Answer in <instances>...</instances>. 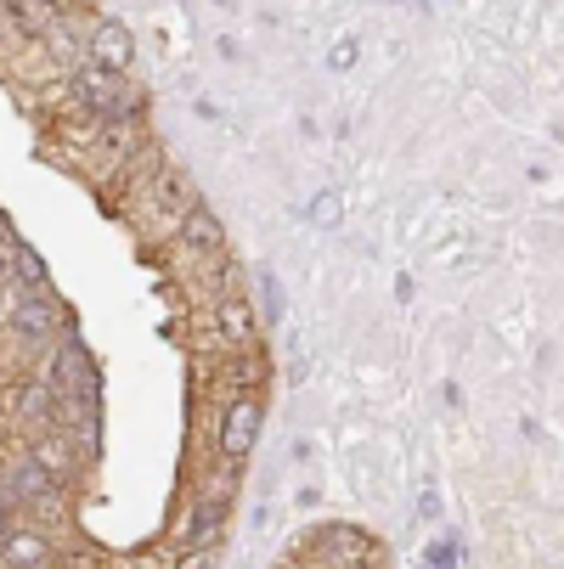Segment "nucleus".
Instances as JSON below:
<instances>
[{
  "mask_svg": "<svg viewBox=\"0 0 564 569\" xmlns=\"http://www.w3.org/2000/svg\"><path fill=\"white\" fill-rule=\"evenodd\" d=\"M215 7H231V0H215Z\"/></svg>",
  "mask_w": 564,
  "mask_h": 569,
  "instance_id": "obj_21",
  "label": "nucleus"
},
{
  "mask_svg": "<svg viewBox=\"0 0 564 569\" xmlns=\"http://www.w3.org/2000/svg\"><path fill=\"white\" fill-rule=\"evenodd\" d=\"M7 328H12L23 345H46V339L57 333V305H51L46 293H23L18 310L7 316Z\"/></svg>",
  "mask_w": 564,
  "mask_h": 569,
  "instance_id": "obj_8",
  "label": "nucleus"
},
{
  "mask_svg": "<svg viewBox=\"0 0 564 569\" xmlns=\"http://www.w3.org/2000/svg\"><path fill=\"white\" fill-rule=\"evenodd\" d=\"M91 62L108 68V73H130V62H136V34H130L119 18H102V23L91 29Z\"/></svg>",
  "mask_w": 564,
  "mask_h": 569,
  "instance_id": "obj_4",
  "label": "nucleus"
},
{
  "mask_svg": "<svg viewBox=\"0 0 564 569\" xmlns=\"http://www.w3.org/2000/svg\"><path fill=\"white\" fill-rule=\"evenodd\" d=\"M215 333L231 345V350H249L255 333H260V321H255V305L244 293H220L215 299Z\"/></svg>",
  "mask_w": 564,
  "mask_h": 569,
  "instance_id": "obj_5",
  "label": "nucleus"
},
{
  "mask_svg": "<svg viewBox=\"0 0 564 569\" xmlns=\"http://www.w3.org/2000/svg\"><path fill=\"white\" fill-rule=\"evenodd\" d=\"M255 440H260V400L244 395V400L226 406V418H220V429H215V446H220V457L237 468V462H249Z\"/></svg>",
  "mask_w": 564,
  "mask_h": 569,
  "instance_id": "obj_1",
  "label": "nucleus"
},
{
  "mask_svg": "<svg viewBox=\"0 0 564 569\" xmlns=\"http://www.w3.org/2000/svg\"><path fill=\"white\" fill-rule=\"evenodd\" d=\"M7 282H12V260L0 254V293H7Z\"/></svg>",
  "mask_w": 564,
  "mask_h": 569,
  "instance_id": "obj_20",
  "label": "nucleus"
},
{
  "mask_svg": "<svg viewBox=\"0 0 564 569\" xmlns=\"http://www.w3.org/2000/svg\"><path fill=\"white\" fill-rule=\"evenodd\" d=\"M18 423H29L34 435L62 429V395H57L46 378H29V383L18 389Z\"/></svg>",
  "mask_w": 564,
  "mask_h": 569,
  "instance_id": "obj_6",
  "label": "nucleus"
},
{
  "mask_svg": "<svg viewBox=\"0 0 564 569\" xmlns=\"http://www.w3.org/2000/svg\"><path fill=\"white\" fill-rule=\"evenodd\" d=\"M29 457H34V462H40V468H46L51 479H68V473L79 468V451H73V446H68V440H62L57 429H46V435H34V446H29Z\"/></svg>",
  "mask_w": 564,
  "mask_h": 569,
  "instance_id": "obj_11",
  "label": "nucleus"
},
{
  "mask_svg": "<svg viewBox=\"0 0 564 569\" xmlns=\"http://www.w3.org/2000/svg\"><path fill=\"white\" fill-rule=\"evenodd\" d=\"M51 536L40 530H7V541H0V563L7 569H51Z\"/></svg>",
  "mask_w": 564,
  "mask_h": 569,
  "instance_id": "obj_10",
  "label": "nucleus"
},
{
  "mask_svg": "<svg viewBox=\"0 0 564 569\" xmlns=\"http://www.w3.org/2000/svg\"><path fill=\"white\" fill-rule=\"evenodd\" d=\"M187 198H192V192H187V181H181L176 170H158V181H152V209L170 214V209H187Z\"/></svg>",
  "mask_w": 564,
  "mask_h": 569,
  "instance_id": "obj_15",
  "label": "nucleus"
},
{
  "mask_svg": "<svg viewBox=\"0 0 564 569\" xmlns=\"http://www.w3.org/2000/svg\"><path fill=\"white\" fill-rule=\"evenodd\" d=\"M51 497H57V479L34 457L12 462V502H51Z\"/></svg>",
  "mask_w": 564,
  "mask_h": 569,
  "instance_id": "obj_12",
  "label": "nucleus"
},
{
  "mask_svg": "<svg viewBox=\"0 0 564 569\" xmlns=\"http://www.w3.org/2000/svg\"><path fill=\"white\" fill-rule=\"evenodd\" d=\"M7 530H12V508H7V497H0V541H7Z\"/></svg>",
  "mask_w": 564,
  "mask_h": 569,
  "instance_id": "obj_19",
  "label": "nucleus"
},
{
  "mask_svg": "<svg viewBox=\"0 0 564 569\" xmlns=\"http://www.w3.org/2000/svg\"><path fill=\"white\" fill-rule=\"evenodd\" d=\"M12 282L23 288V293H46V260L34 254V249H12Z\"/></svg>",
  "mask_w": 564,
  "mask_h": 569,
  "instance_id": "obj_14",
  "label": "nucleus"
},
{
  "mask_svg": "<svg viewBox=\"0 0 564 569\" xmlns=\"http://www.w3.org/2000/svg\"><path fill=\"white\" fill-rule=\"evenodd\" d=\"M176 242H181L187 254H209V260H220V254H226V226L215 220L209 203H187L181 220H176Z\"/></svg>",
  "mask_w": 564,
  "mask_h": 569,
  "instance_id": "obj_2",
  "label": "nucleus"
},
{
  "mask_svg": "<svg viewBox=\"0 0 564 569\" xmlns=\"http://www.w3.org/2000/svg\"><path fill=\"white\" fill-rule=\"evenodd\" d=\"M68 91H73V102H79V108L102 113V108H113V102H119V97H125L130 86H125V73H108V68L86 62V68L73 73V86H68Z\"/></svg>",
  "mask_w": 564,
  "mask_h": 569,
  "instance_id": "obj_7",
  "label": "nucleus"
},
{
  "mask_svg": "<svg viewBox=\"0 0 564 569\" xmlns=\"http://www.w3.org/2000/svg\"><path fill=\"white\" fill-rule=\"evenodd\" d=\"M356 57H362V46H356V40H339V46L328 51V68H334V73H350Z\"/></svg>",
  "mask_w": 564,
  "mask_h": 569,
  "instance_id": "obj_16",
  "label": "nucleus"
},
{
  "mask_svg": "<svg viewBox=\"0 0 564 569\" xmlns=\"http://www.w3.org/2000/svg\"><path fill=\"white\" fill-rule=\"evenodd\" d=\"M7 23L23 40H51L62 29V7L57 0H7Z\"/></svg>",
  "mask_w": 564,
  "mask_h": 569,
  "instance_id": "obj_9",
  "label": "nucleus"
},
{
  "mask_svg": "<svg viewBox=\"0 0 564 569\" xmlns=\"http://www.w3.org/2000/svg\"><path fill=\"white\" fill-rule=\"evenodd\" d=\"M310 220H321V226H334V220H339V198H334V192H321V198L310 203Z\"/></svg>",
  "mask_w": 564,
  "mask_h": 569,
  "instance_id": "obj_18",
  "label": "nucleus"
},
{
  "mask_svg": "<svg viewBox=\"0 0 564 569\" xmlns=\"http://www.w3.org/2000/svg\"><path fill=\"white\" fill-rule=\"evenodd\" d=\"M299 552H321L316 563H350V552H373V541L356 525H321V530L299 536Z\"/></svg>",
  "mask_w": 564,
  "mask_h": 569,
  "instance_id": "obj_3",
  "label": "nucleus"
},
{
  "mask_svg": "<svg viewBox=\"0 0 564 569\" xmlns=\"http://www.w3.org/2000/svg\"><path fill=\"white\" fill-rule=\"evenodd\" d=\"M170 569H215V552L209 547H187L181 558H170Z\"/></svg>",
  "mask_w": 564,
  "mask_h": 569,
  "instance_id": "obj_17",
  "label": "nucleus"
},
{
  "mask_svg": "<svg viewBox=\"0 0 564 569\" xmlns=\"http://www.w3.org/2000/svg\"><path fill=\"white\" fill-rule=\"evenodd\" d=\"M220 519H226V502H220V497H204V502H192V519H187V547H215V536H220Z\"/></svg>",
  "mask_w": 564,
  "mask_h": 569,
  "instance_id": "obj_13",
  "label": "nucleus"
}]
</instances>
